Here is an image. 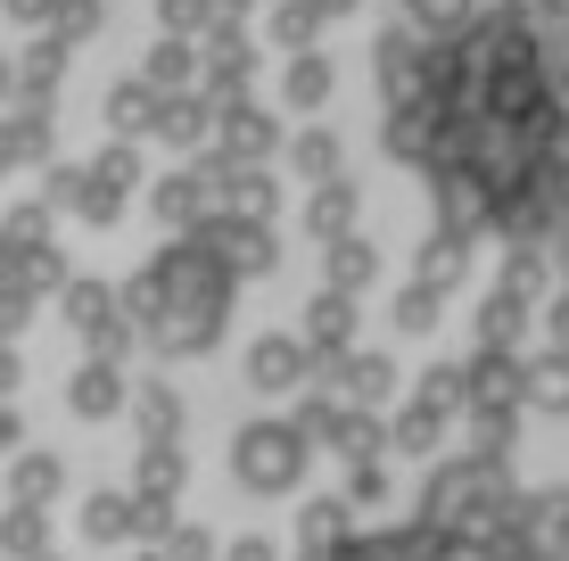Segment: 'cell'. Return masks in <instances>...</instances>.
<instances>
[{
	"label": "cell",
	"instance_id": "obj_1",
	"mask_svg": "<svg viewBox=\"0 0 569 561\" xmlns=\"http://www.w3.org/2000/svg\"><path fill=\"white\" fill-rule=\"evenodd\" d=\"M388 158L429 182L446 223L496 240L569 231V74L520 9L388 42Z\"/></svg>",
	"mask_w": 569,
	"mask_h": 561
},
{
	"label": "cell",
	"instance_id": "obj_2",
	"mask_svg": "<svg viewBox=\"0 0 569 561\" xmlns=\"http://www.w3.org/2000/svg\"><path fill=\"white\" fill-rule=\"evenodd\" d=\"M322 561H438V553H429V537H347V545L339 553H322Z\"/></svg>",
	"mask_w": 569,
	"mask_h": 561
}]
</instances>
